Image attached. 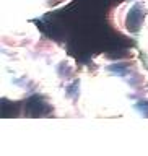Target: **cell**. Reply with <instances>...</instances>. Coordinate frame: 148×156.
Listing matches in <instances>:
<instances>
[{"instance_id": "277c9868", "label": "cell", "mask_w": 148, "mask_h": 156, "mask_svg": "<svg viewBox=\"0 0 148 156\" xmlns=\"http://www.w3.org/2000/svg\"><path fill=\"white\" fill-rule=\"evenodd\" d=\"M146 2H148V0H146Z\"/></svg>"}, {"instance_id": "7a4b0ae2", "label": "cell", "mask_w": 148, "mask_h": 156, "mask_svg": "<svg viewBox=\"0 0 148 156\" xmlns=\"http://www.w3.org/2000/svg\"><path fill=\"white\" fill-rule=\"evenodd\" d=\"M109 23L119 33L139 39L148 28V2L124 0L109 12Z\"/></svg>"}, {"instance_id": "6da1fadb", "label": "cell", "mask_w": 148, "mask_h": 156, "mask_svg": "<svg viewBox=\"0 0 148 156\" xmlns=\"http://www.w3.org/2000/svg\"><path fill=\"white\" fill-rule=\"evenodd\" d=\"M77 117H148V68L137 49L103 52L80 67Z\"/></svg>"}, {"instance_id": "3957f363", "label": "cell", "mask_w": 148, "mask_h": 156, "mask_svg": "<svg viewBox=\"0 0 148 156\" xmlns=\"http://www.w3.org/2000/svg\"><path fill=\"white\" fill-rule=\"evenodd\" d=\"M70 2L72 0H0V23L31 21Z\"/></svg>"}]
</instances>
